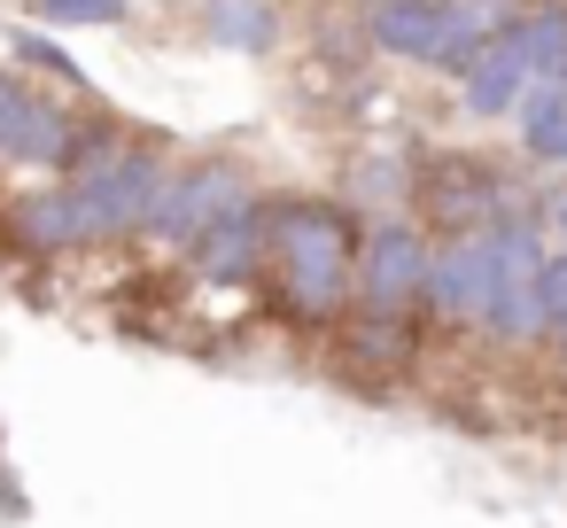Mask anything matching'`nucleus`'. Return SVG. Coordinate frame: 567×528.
I'll return each instance as SVG.
<instances>
[{
    "label": "nucleus",
    "mask_w": 567,
    "mask_h": 528,
    "mask_svg": "<svg viewBox=\"0 0 567 528\" xmlns=\"http://www.w3.org/2000/svg\"><path fill=\"white\" fill-rule=\"evenodd\" d=\"M195 24L226 55H272L288 40V9H280V0H195Z\"/></svg>",
    "instance_id": "nucleus-12"
},
{
    "label": "nucleus",
    "mask_w": 567,
    "mask_h": 528,
    "mask_svg": "<svg viewBox=\"0 0 567 528\" xmlns=\"http://www.w3.org/2000/svg\"><path fill=\"white\" fill-rule=\"evenodd\" d=\"M265 210H272V257H265L272 311L303 334H342V319L358 311L365 218L342 195H265Z\"/></svg>",
    "instance_id": "nucleus-1"
},
{
    "label": "nucleus",
    "mask_w": 567,
    "mask_h": 528,
    "mask_svg": "<svg viewBox=\"0 0 567 528\" xmlns=\"http://www.w3.org/2000/svg\"><path fill=\"white\" fill-rule=\"evenodd\" d=\"M249 172L234 156H172L164 187H156V210H148V249H187L203 226H218L234 203H249Z\"/></svg>",
    "instance_id": "nucleus-6"
},
{
    "label": "nucleus",
    "mask_w": 567,
    "mask_h": 528,
    "mask_svg": "<svg viewBox=\"0 0 567 528\" xmlns=\"http://www.w3.org/2000/svg\"><path fill=\"white\" fill-rule=\"evenodd\" d=\"M427 257H435V234H427L412 210H404V218H365V241H358V311H365V319L420 327Z\"/></svg>",
    "instance_id": "nucleus-5"
},
{
    "label": "nucleus",
    "mask_w": 567,
    "mask_h": 528,
    "mask_svg": "<svg viewBox=\"0 0 567 528\" xmlns=\"http://www.w3.org/2000/svg\"><path fill=\"white\" fill-rule=\"evenodd\" d=\"M327 342H334V365H342V373H358V381H396V373L420 365L427 327H396V319H365V311H350L342 334H327Z\"/></svg>",
    "instance_id": "nucleus-10"
},
{
    "label": "nucleus",
    "mask_w": 567,
    "mask_h": 528,
    "mask_svg": "<svg viewBox=\"0 0 567 528\" xmlns=\"http://www.w3.org/2000/svg\"><path fill=\"white\" fill-rule=\"evenodd\" d=\"M164 172H172V156H164L156 141H133V133H117V125L94 133V148H86L79 172L63 179L71 203H79V218H86L94 257H102V249H133V241H148V210H156Z\"/></svg>",
    "instance_id": "nucleus-2"
},
{
    "label": "nucleus",
    "mask_w": 567,
    "mask_h": 528,
    "mask_svg": "<svg viewBox=\"0 0 567 528\" xmlns=\"http://www.w3.org/2000/svg\"><path fill=\"white\" fill-rule=\"evenodd\" d=\"M358 218H404L420 203V156L412 148H365L350 164V195H342Z\"/></svg>",
    "instance_id": "nucleus-11"
},
{
    "label": "nucleus",
    "mask_w": 567,
    "mask_h": 528,
    "mask_svg": "<svg viewBox=\"0 0 567 528\" xmlns=\"http://www.w3.org/2000/svg\"><path fill=\"white\" fill-rule=\"evenodd\" d=\"M265 257H272V210H265V195L234 203L218 226H203V234L179 249L187 280H203V288H226V296H241V288H265Z\"/></svg>",
    "instance_id": "nucleus-7"
},
{
    "label": "nucleus",
    "mask_w": 567,
    "mask_h": 528,
    "mask_svg": "<svg viewBox=\"0 0 567 528\" xmlns=\"http://www.w3.org/2000/svg\"><path fill=\"white\" fill-rule=\"evenodd\" d=\"M342 9H350V17H358V24H365V17H373V9H389V0H342Z\"/></svg>",
    "instance_id": "nucleus-16"
},
{
    "label": "nucleus",
    "mask_w": 567,
    "mask_h": 528,
    "mask_svg": "<svg viewBox=\"0 0 567 528\" xmlns=\"http://www.w3.org/2000/svg\"><path fill=\"white\" fill-rule=\"evenodd\" d=\"M451 86H458V110H466L474 125H505V117H520V102L536 94V71H528L513 24H505L489 48H474V63H466Z\"/></svg>",
    "instance_id": "nucleus-9"
},
{
    "label": "nucleus",
    "mask_w": 567,
    "mask_h": 528,
    "mask_svg": "<svg viewBox=\"0 0 567 528\" xmlns=\"http://www.w3.org/2000/svg\"><path fill=\"white\" fill-rule=\"evenodd\" d=\"M102 117L71 110L63 94L32 86L17 63H0V172H32V179H71L79 156L94 148Z\"/></svg>",
    "instance_id": "nucleus-3"
},
{
    "label": "nucleus",
    "mask_w": 567,
    "mask_h": 528,
    "mask_svg": "<svg viewBox=\"0 0 567 528\" xmlns=\"http://www.w3.org/2000/svg\"><path fill=\"white\" fill-rule=\"evenodd\" d=\"M32 9H40V24H55V32H110V24L133 17V0H32Z\"/></svg>",
    "instance_id": "nucleus-15"
},
{
    "label": "nucleus",
    "mask_w": 567,
    "mask_h": 528,
    "mask_svg": "<svg viewBox=\"0 0 567 528\" xmlns=\"http://www.w3.org/2000/svg\"><path fill=\"white\" fill-rule=\"evenodd\" d=\"M513 133H520V156H528V164L567 172V86H536V94L520 102Z\"/></svg>",
    "instance_id": "nucleus-13"
},
{
    "label": "nucleus",
    "mask_w": 567,
    "mask_h": 528,
    "mask_svg": "<svg viewBox=\"0 0 567 528\" xmlns=\"http://www.w3.org/2000/svg\"><path fill=\"white\" fill-rule=\"evenodd\" d=\"M520 210H536V195H528L505 164L466 156V148H435V156H420V203H412V218H420L435 241H451V234H482V226L520 218Z\"/></svg>",
    "instance_id": "nucleus-4"
},
{
    "label": "nucleus",
    "mask_w": 567,
    "mask_h": 528,
    "mask_svg": "<svg viewBox=\"0 0 567 528\" xmlns=\"http://www.w3.org/2000/svg\"><path fill=\"white\" fill-rule=\"evenodd\" d=\"M0 249H17L32 265H71V257H94L86 241V218L71 203L63 179H32V187H9L0 203Z\"/></svg>",
    "instance_id": "nucleus-8"
},
{
    "label": "nucleus",
    "mask_w": 567,
    "mask_h": 528,
    "mask_svg": "<svg viewBox=\"0 0 567 528\" xmlns=\"http://www.w3.org/2000/svg\"><path fill=\"white\" fill-rule=\"evenodd\" d=\"M9 55H17V63H32L40 79H55L63 94H86V71H79V55H71L63 40H40V32H17V40H9Z\"/></svg>",
    "instance_id": "nucleus-14"
}]
</instances>
